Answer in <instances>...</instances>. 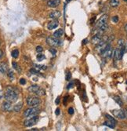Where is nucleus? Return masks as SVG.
<instances>
[{"instance_id":"nucleus-1","label":"nucleus","mask_w":127,"mask_h":131,"mask_svg":"<svg viewBox=\"0 0 127 131\" xmlns=\"http://www.w3.org/2000/svg\"><path fill=\"white\" fill-rule=\"evenodd\" d=\"M4 97L6 100L10 101L11 103L16 102L18 99V92L16 90V89L11 87V86H8L5 92Z\"/></svg>"},{"instance_id":"nucleus-2","label":"nucleus","mask_w":127,"mask_h":131,"mask_svg":"<svg viewBox=\"0 0 127 131\" xmlns=\"http://www.w3.org/2000/svg\"><path fill=\"white\" fill-rule=\"evenodd\" d=\"M28 91L31 92L32 94H35L38 96H44L46 94V91L44 89L41 88L38 85H32L30 87H28Z\"/></svg>"},{"instance_id":"nucleus-3","label":"nucleus","mask_w":127,"mask_h":131,"mask_svg":"<svg viewBox=\"0 0 127 131\" xmlns=\"http://www.w3.org/2000/svg\"><path fill=\"white\" fill-rule=\"evenodd\" d=\"M39 113V109L37 107H31V108L25 110L24 112V116L25 118L31 117V116L34 115H38Z\"/></svg>"},{"instance_id":"nucleus-4","label":"nucleus","mask_w":127,"mask_h":131,"mask_svg":"<svg viewBox=\"0 0 127 131\" xmlns=\"http://www.w3.org/2000/svg\"><path fill=\"white\" fill-rule=\"evenodd\" d=\"M46 43L47 44H49V46H51L53 47L60 46H62V44H63V42L60 39L55 37H48L46 38Z\"/></svg>"},{"instance_id":"nucleus-5","label":"nucleus","mask_w":127,"mask_h":131,"mask_svg":"<svg viewBox=\"0 0 127 131\" xmlns=\"http://www.w3.org/2000/svg\"><path fill=\"white\" fill-rule=\"evenodd\" d=\"M26 101L27 105L30 107H38L41 103L40 99L36 97H28Z\"/></svg>"},{"instance_id":"nucleus-6","label":"nucleus","mask_w":127,"mask_h":131,"mask_svg":"<svg viewBox=\"0 0 127 131\" xmlns=\"http://www.w3.org/2000/svg\"><path fill=\"white\" fill-rule=\"evenodd\" d=\"M112 54H113V49H112L111 44L108 43L107 46H106L105 50L101 53V56L104 59H109L112 57Z\"/></svg>"},{"instance_id":"nucleus-7","label":"nucleus","mask_w":127,"mask_h":131,"mask_svg":"<svg viewBox=\"0 0 127 131\" xmlns=\"http://www.w3.org/2000/svg\"><path fill=\"white\" fill-rule=\"evenodd\" d=\"M125 53V50H124V46H121L117 48L116 50H115L113 51V54L112 56L114 57V59L115 61L117 60H121L122 58V56Z\"/></svg>"},{"instance_id":"nucleus-8","label":"nucleus","mask_w":127,"mask_h":131,"mask_svg":"<svg viewBox=\"0 0 127 131\" xmlns=\"http://www.w3.org/2000/svg\"><path fill=\"white\" fill-rule=\"evenodd\" d=\"M38 121H39V116L34 115L24 122V126L26 127H30V126H34L35 124H36Z\"/></svg>"},{"instance_id":"nucleus-9","label":"nucleus","mask_w":127,"mask_h":131,"mask_svg":"<svg viewBox=\"0 0 127 131\" xmlns=\"http://www.w3.org/2000/svg\"><path fill=\"white\" fill-rule=\"evenodd\" d=\"M112 113H113V115L115 116V117L119 119H125L126 118V112L124 111V110H122V109L113 110V111H112Z\"/></svg>"},{"instance_id":"nucleus-10","label":"nucleus","mask_w":127,"mask_h":131,"mask_svg":"<svg viewBox=\"0 0 127 131\" xmlns=\"http://www.w3.org/2000/svg\"><path fill=\"white\" fill-rule=\"evenodd\" d=\"M108 15H107V14H104L102 17H100V18L98 20V21L97 22L96 28H99L100 27H101L102 25L107 24L108 23Z\"/></svg>"},{"instance_id":"nucleus-11","label":"nucleus","mask_w":127,"mask_h":131,"mask_svg":"<svg viewBox=\"0 0 127 131\" xmlns=\"http://www.w3.org/2000/svg\"><path fill=\"white\" fill-rule=\"evenodd\" d=\"M1 108H2V111H4V112H10L11 110L13 109L11 102H10V101H8V100H6L2 104Z\"/></svg>"},{"instance_id":"nucleus-12","label":"nucleus","mask_w":127,"mask_h":131,"mask_svg":"<svg viewBox=\"0 0 127 131\" xmlns=\"http://www.w3.org/2000/svg\"><path fill=\"white\" fill-rule=\"evenodd\" d=\"M102 37H103V35L101 34H99V33L96 34L92 38V43L93 44V45H97V44H98L101 41Z\"/></svg>"},{"instance_id":"nucleus-13","label":"nucleus","mask_w":127,"mask_h":131,"mask_svg":"<svg viewBox=\"0 0 127 131\" xmlns=\"http://www.w3.org/2000/svg\"><path fill=\"white\" fill-rule=\"evenodd\" d=\"M59 23L57 21V20H53L52 21H50L48 23V25H47V28H48L49 30H54L56 28L58 27Z\"/></svg>"},{"instance_id":"nucleus-14","label":"nucleus","mask_w":127,"mask_h":131,"mask_svg":"<svg viewBox=\"0 0 127 131\" xmlns=\"http://www.w3.org/2000/svg\"><path fill=\"white\" fill-rule=\"evenodd\" d=\"M60 4V0H49V1L47 2V5H48L49 7H52V8L57 7Z\"/></svg>"},{"instance_id":"nucleus-15","label":"nucleus","mask_w":127,"mask_h":131,"mask_svg":"<svg viewBox=\"0 0 127 131\" xmlns=\"http://www.w3.org/2000/svg\"><path fill=\"white\" fill-rule=\"evenodd\" d=\"M60 16H61L60 12H59L57 10H54L49 14V17L53 20H57Z\"/></svg>"},{"instance_id":"nucleus-16","label":"nucleus","mask_w":127,"mask_h":131,"mask_svg":"<svg viewBox=\"0 0 127 131\" xmlns=\"http://www.w3.org/2000/svg\"><path fill=\"white\" fill-rule=\"evenodd\" d=\"M63 35H64V30L62 28H60V29H58V30H57L54 32V37L59 38H60Z\"/></svg>"},{"instance_id":"nucleus-17","label":"nucleus","mask_w":127,"mask_h":131,"mask_svg":"<svg viewBox=\"0 0 127 131\" xmlns=\"http://www.w3.org/2000/svg\"><path fill=\"white\" fill-rule=\"evenodd\" d=\"M8 71L7 64L5 63H0V72L6 73Z\"/></svg>"},{"instance_id":"nucleus-18","label":"nucleus","mask_w":127,"mask_h":131,"mask_svg":"<svg viewBox=\"0 0 127 131\" xmlns=\"http://www.w3.org/2000/svg\"><path fill=\"white\" fill-rule=\"evenodd\" d=\"M22 107H23V104L22 103H18V104H17V105L13 107V110L15 112H19L20 110H21Z\"/></svg>"},{"instance_id":"nucleus-19","label":"nucleus","mask_w":127,"mask_h":131,"mask_svg":"<svg viewBox=\"0 0 127 131\" xmlns=\"http://www.w3.org/2000/svg\"><path fill=\"white\" fill-rule=\"evenodd\" d=\"M104 126H108V127L111 128V129H113V128H115V126H116V124H115L114 123H112V122L109 121V120L104 122Z\"/></svg>"},{"instance_id":"nucleus-20","label":"nucleus","mask_w":127,"mask_h":131,"mask_svg":"<svg viewBox=\"0 0 127 131\" xmlns=\"http://www.w3.org/2000/svg\"><path fill=\"white\" fill-rule=\"evenodd\" d=\"M113 99L115 100V101L119 105V106H121L122 107V105H123V102H122V99L119 97H118V96H115L114 97H113Z\"/></svg>"},{"instance_id":"nucleus-21","label":"nucleus","mask_w":127,"mask_h":131,"mask_svg":"<svg viewBox=\"0 0 127 131\" xmlns=\"http://www.w3.org/2000/svg\"><path fill=\"white\" fill-rule=\"evenodd\" d=\"M119 5V0H110V6L112 7H116Z\"/></svg>"},{"instance_id":"nucleus-22","label":"nucleus","mask_w":127,"mask_h":131,"mask_svg":"<svg viewBox=\"0 0 127 131\" xmlns=\"http://www.w3.org/2000/svg\"><path fill=\"white\" fill-rule=\"evenodd\" d=\"M36 58H37V60L39 61H43L44 59L46 58V56L44 55V54H42V53H39V54L37 55Z\"/></svg>"},{"instance_id":"nucleus-23","label":"nucleus","mask_w":127,"mask_h":131,"mask_svg":"<svg viewBox=\"0 0 127 131\" xmlns=\"http://www.w3.org/2000/svg\"><path fill=\"white\" fill-rule=\"evenodd\" d=\"M105 116H106V118H107L109 121L112 122V123H114L115 124H117V121H116L115 119H114L113 117H112V116H111L110 115H108V114H106Z\"/></svg>"},{"instance_id":"nucleus-24","label":"nucleus","mask_w":127,"mask_h":131,"mask_svg":"<svg viewBox=\"0 0 127 131\" xmlns=\"http://www.w3.org/2000/svg\"><path fill=\"white\" fill-rule=\"evenodd\" d=\"M11 54H12V56H13V58H17L18 57V56H19V51H18V50H14L12 51L11 53Z\"/></svg>"},{"instance_id":"nucleus-25","label":"nucleus","mask_w":127,"mask_h":131,"mask_svg":"<svg viewBox=\"0 0 127 131\" xmlns=\"http://www.w3.org/2000/svg\"><path fill=\"white\" fill-rule=\"evenodd\" d=\"M30 72L31 74H33V75H41L40 72L38 70H36L35 68H31V69L30 70Z\"/></svg>"},{"instance_id":"nucleus-26","label":"nucleus","mask_w":127,"mask_h":131,"mask_svg":"<svg viewBox=\"0 0 127 131\" xmlns=\"http://www.w3.org/2000/svg\"><path fill=\"white\" fill-rule=\"evenodd\" d=\"M8 76H9V78L10 79L11 81H13L14 79V74L13 72V71H11V70L8 71Z\"/></svg>"},{"instance_id":"nucleus-27","label":"nucleus","mask_w":127,"mask_h":131,"mask_svg":"<svg viewBox=\"0 0 127 131\" xmlns=\"http://www.w3.org/2000/svg\"><path fill=\"white\" fill-rule=\"evenodd\" d=\"M71 78H72V73H71L69 71H66V76H65L66 80H67V81H69V80L71 79Z\"/></svg>"},{"instance_id":"nucleus-28","label":"nucleus","mask_w":127,"mask_h":131,"mask_svg":"<svg viewBox=\"0 0 127 131\" xmlns=\"http://www.w3.org/2000/svg\"><path fill=\"white\" fill-rule=\"evenodd\" d=\"M125 43H126V42L124 41V39L121 38V39H119V41H118V46H119V47L124 46V45H125Z\"/></svg>"},{"instance_id":"nucleus-29","label":"nucleus","mask_w":127,"mask_h":131,"mask_svg":"<svg viewBox=\"0 0 127 131\" xmlns=\"http://www.w3.org/2000/svg\"><path fill=\"white\" fill-rule=\"evenodd\" d=\"M35 68H39V69H42V70H46V65H39V64H35Z\"/></svg>"},{"instance_id":"nucleus-30","label":"nucleus","mask_w":127,"mask_h":131,"mask_svg":"<svg viewBox=\"0 0 127 131\" xmlns=\"http://www.w3.org/2000/svg\"><path fill=\"white\" fill-rule=\"evenodd\" d=\"M36 51L38 52V53H42V51H43V48H42V46H38L37 47H36Z\"/></svg>"},{"instance_id":"nucleus-31","label":"nucleus","mask_w":127,"mask_h":131,"mask_svg":"<svg viewBox=\"0 0 127 131\" xmlns=\"http://www.w3.org/2000/svg\"><path fill=\"white\" fill-rule=\"evenodd\" d=\"M49 52L52 53L53 56H55L56 53H57V50L54 48H51V49H49Z\"/></svg>"},{"instance_id":"nucleus-32","label":"nucleus","mask_w":127,"mask_h":131,"mask_svg":"<svg viewBox=\"0 0 127 131\" xmlns=\"http://www.w3.org/2000/svg\"><path fill=\"white\" fill-rule=\"evenodd\" d=\"M112 21H113L114 23H118V21H119V17L118 16H115L112 17Z\"/></svg>"},{"instance_id":"nucleus-33","label":"nucleus","mask_w":127,"mask_h":131,"mask_svg":"<svg viewBox=\"0 0 127 131\" xmlns=\"http://www.w3.org/2000/svg\"><path fill=\"white\" fill-rule=\"evenodd\" d=\"M74 85H75V82H74L73 81H72V82H71L69 83V84L67 85V89H68V90H69V89H71V88H72V87H73V86H74Z\"/></svg>"},{"instance_id":"nucleus-34","label":"nucleus","mask_w":127,"mask_h":131,"mask_svg":"<svg viewBox=\"0 0 127 131\" xmlns=\"http://www.w3.org/2000/svg\"><path fill=\"white\" fill-rule=\"evenodd\" d=\"M12 64H13V67L14 69L18 70L20 71V70L18 69V65H17V64L16 63V62H13V63H12Z\"/></svg>"},{"instance_id":"nucleus-35","label":"nucleus","mask_w":127,"mask_h":131,"mask_svg":"<svg viewBox=\"0 0 127 131\" xmlns=\"http://www.w3.org/2000/svg\"><path fill=\"white\" fill-rule=\"evenodd\" d=\"M20 83L21 85H25L26 84V80L24 78H21V79H20Z\"/></svg>"},{"instance_id":"nucleus-36","label":"nucleus","mask_w":127,"mask_h":131,"mask_svg":"<svg viewBox=\"0 0 127 131\" xmlns=\"http://www.w3.org/2000/svg\"><path fill=\"white\" fill-rule=\"evenodd\" d=\"M74 112H74V108H70L68 109V113H69L70 115H73Z\"/></svg>"},{"instance_id":"nucleus-37","label":"nucleus","mask_w":127,"mask_h":131,"mask_svg":"<svg viewBox=\"0 0 127 131\" xmlns=\"http://www.w3.org/2000/svg\"><path fill=\"white\" fill-rule=\"evenodd\" d=\"M67 98H68V97H67V96L64 97V101H63L64 105H66V101L67 100Z\"/></svg>"},{"instance_id":"nucleus-38","label":"nucleus","mask_w":127,"mask_h":131,"mask_svg":"<svg viewBox=\"0 0 127 131\" xmlns=\"http://www.w3.org/2000/svg\"><path fill=\"white\" fill-rule=\"evenodd\" d=\"M55 103H56V105H59V103H60V97H57V98L56 99Z\"/></svg>"},{"instance_id":"nucleus-39","label":"nucleus","mask_w":127,"mask_h":131,"mask_svg":"<svg viewBox=\"0 0 127 131\" xmlns=\"http://www.w3.org/2000/svg\"><path fill=\"white\" fill-rule=\"evenodd\" d=\"M124 50H125V53L127 52V42H126L125 45H124Z\"/></svg>"},{"instance_id":"nucleus-40","label":"nucleus","mask_w":127,"mask_h":131,"mask_svg":"<svg viewBox=\"0 0 127 131\" xmlns=\"http://www.w3.org/2000/svg\"><path fill=\"white\" fill-rule=\"evenodd\" d=\"M55 113H56V115H60V109H59V108H57V109H56Z\"/></svg>"},{"instance_id":"nucleus-41","label":"nucleus","mask_w":127,"mask_h":131,"mask_svg":"<svg viewBox=\"0 0 127 131\" xmlns=\"http://www.w3.org/2000/svg\"><path fill=\"white\" fill-rule=\"evenodd\" d=\"M2 56H3V53H2V50H0V58H1Z\"/></svg>"},{"instance_id":"nucleus-42","label":"nucleus","mask_w":127,"mask_h":131,"mask_svg":"<svg viewBox=\"0 0 127 131\" xmlns=\"http://www.w3.org/2000/svg\"><path fill=\"white\" fill-rule=\"evenodd\" d=\"M88 43V39H84L83 40V44H86Z\"/></svg>"},{"instance_id":"nucleus-43","label":"nucleus","mask_w":127,"mask_h":131,"mask_svg":"<svg viewBox=\"0 0 127 131\" xmlns=\"http://www.w3.org/2000/svg\"><path fill=\"white\" fill-rule=\"evenodd\" d=\"M95 19H96V17H94L93 18L92 20H91V24H93V21H94V20H95Z\"/></svg>"},{"instance_id":"nucleus-44","label":"nucleus","mask_w":127,"mask_h":131,"mask_svg":"<svg viewBox=\"0 0 127 131\" xmlns=\"http://www.w3.org/2000/svg\"><path fill=\"white\" fill-rule=\"evenodd\" d=\"M125 31H127V24H126V26H125Z\"/></svg>"},{"instance_id":"nucleus-45","label":"nucleus","mask_w":127,"mask_h":131,"mask_svg":"<svg viewBox=\"0 0 127 131\" xmlns=\"http://www.w3.org/2000/svg\"><path fill=\"white\" fill-rule=\"evenodd\" d=\"M71 1H72V0H66V2H71Z\"/></svg>"},{"instance_id":"nucleus-46","label":"nucleus","mask_w":127,"mask_h":131,"mask_svg":"<svg viewBox=\"0 0 127 131\" xmlns=\"http://www.w3.org/2000/svg\"><path fill=\"white\" fill-rule=\"evenodd\" d=\"M126 117H127V109H126Z\"/></svg>"},{"instance_id":"nucleus-47","label":"nucleus","mask_w":127,"mask_h":131,"mask_svg":"<svg viewBox=\"0 0 127 131\" xmlns=\"http://www.w3.org/2000/svg\"><path fill=\"white\" fill-rule=\"evenodd\" d=\"M124 1H125V2H127V0H124Z\"/></svg>"}]
</instances>
